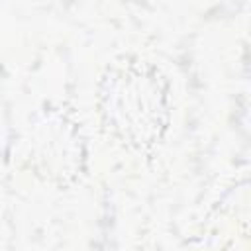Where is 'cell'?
I'll use <instances>...</instances> for the list:
<instances>
[{
	"instance_id": "2",
	"label": "cell",
	"mask_w": 251,
	"mask_h": 251,
	"mask_svg": "<svg viewBox=\"0 0 251 251\" xmlns=\"http://www.w3.org/2000/svg\"><path fill=\"white\" fill-rule=\"evenodd\" d=\"M22 161L47 186L78 182L88 165V139L76 110L61 102L45 104L24 131Z\"/></svg>"
},
{
	"instance_id": "1",
	"label": "cell",
	"mask_w": 251,
	"mask_h": 251,
	"mask_svg": "<svg viewBox=\"0 0 251 251\" xmlns=\"http://www.w3.org/2000/svg\"><path fill=\"white\" fill-rule=\"evenodd\" d=\"M102 133L129 153H153L173 124V86L151 59L127 53L100 75L94 94Z\"/></svg>"
}]
</instances>
